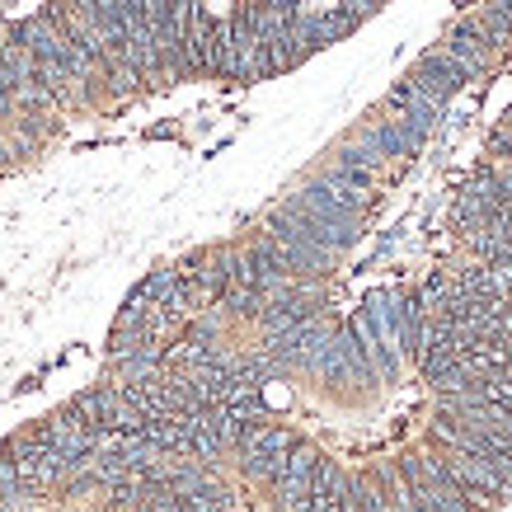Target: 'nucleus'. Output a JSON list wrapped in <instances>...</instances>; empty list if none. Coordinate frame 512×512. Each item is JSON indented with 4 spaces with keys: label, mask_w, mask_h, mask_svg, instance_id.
Masks as SVG:
<instances>
[{
    "label": "nucleus",
    "mask_w": 512,
    "mask_h": 512,
    "mask_svg": "<svg viewBox=\"0 0 512 512\" xmlns=\"http://www.w3.org/2000/svg\"><path fill=\"white\" fill-rule=\"evenodd\" d=\"M390 475H395V484H400L414 503H423V508H433V512H480L461 489H456V484H451V475L442 470V461H437L433 451H404L400 461L390 466Z\"/></svg>",
    "instance_id": "1"
},
{
    "label": "nucleus",
    "mask_w": 512,
    "mask_h": 512,
    "mask_svg": "<svg viewBox=\"0 0 512 512\" xmlns=\"http://www.w3.org/2000/svg\"><path fill=\"white\" fill-rule=\"evenodd\" d=\"M296 433H287V428H278V423H254L245 437H240V466H245V475L254 484H273L282 475V461H287V451H292Z\"/></svg>",
    "instance_id": "2"
},
{
    "label": "nucleus",
    "mask_w": 512,
    "mask_h": 512,
    "mask_svg": "<svg viewBox=\"0 0 512 512\" xmlns=\"http://www.w3.org/2000/svg\"><path fill=\"white\" fill-rule=\"evenodd\" d=\"M428 442H433V447H456V451H470V456H484V461H494V466L512 480V447L508 442H498V437L480 433V428H470V423L451 419V414H437L433 428H428Z\"/></svg>",
    "instance_id": "3"
},
{
    "label": "nucleus",
    "mask_w": 512,
    "mask_h": 512,
    "mask_svg": "<svg viewBox=\"0 0 512 512\" xmlns=\"http://www.w3.org/2000/svg\"><path fill=\"white\" fill-rule=\"evenodd\" d=\"M404 80H409V85H414L423 99H433V104H447L451 94H456V90H461V85L470 80V71L456 62V57H447L442 47H433V52H423L419 62H414V71H409Z\"/></svg>",
    "instance_id": "4"
},
{
    "label": "nucleus",
    "mask_w": 512,
    "mask_h": 512,
    "mask_svg": "<svg viewBox=\"0 0 512 512\" xmlns=\"http://www.w3.org/2000/svg\"><path fill=\"white\" fill-rule=\"evenodd\" d=\"M442 52H447V57H456L470 76L489 71V62H494V52H489V43H484V33H480V24H475V15L451 24L447 38H442Z\"/></svg>",
    "instance_id": "5"
},
{
    "label": "nucleus",
    "mask_w": 512,
    "mask_h": 512,
    "mask_svg": "<svg viewBox=\"0 0 512 512\" xmlns=\"http://www.w3.org/2000/svg\"><path fill=\"white\" fill-rule=\"evenodd\" d=\"M292 202H296V207H306L311 217L329 221V226H353V231H362V212H357V207H348L343 198H334V193H329L320 179H311V184L296 188Z\"/></svg>",
    "instance_id": "6"
},
{
    "label": "nucleus",
    "mask_w": 512,
    "mask_h": 512,
    "mask_svg": "<svg viewBox=\"0 0 512 512\" xmlns=\"http://www.w3.org/2000/svg\"><path fill=\"white\" fill-rule=\"evenodd\" d=\"M334 165H343V170H353V174H367V179H376V170L386 165V160L376 156V146L367 137H357V141H343L339 151H334Z\"/></svg>",
    "instance_id": "7"
},
{
    "label": "nucleus",
    "mask_w": 512,
    "mask_h": 512,
    "mask_svg": "<svg viewBox=\"0 0 512 512\" xmlns=\"http://www.w3.org/2000/svg\"><path fill=\"white\" fill-rule=\"evenodd\" d=\"M475 24H480L484 43H489V52H494V57L512 47V19L503 15V10H494V5H484L480 15H475Z\"/></svg>",
    "instance_id": "8"
},
{
    "label": "nucleus",
    "mask_w": 512,
    "mask_h": 512,
    "mask_svg": "<svg viewBox=\"0 0 512 512\" xmlns=\"http://www.w3.org/2000/svg\"><path fill=\"white\" fill-rule=\"evenodd\" d=\"M489 5H494V10H503V15L512 19V0H489Z\"/></svg>",
    "instance_id": "9"
}]
</instances>
